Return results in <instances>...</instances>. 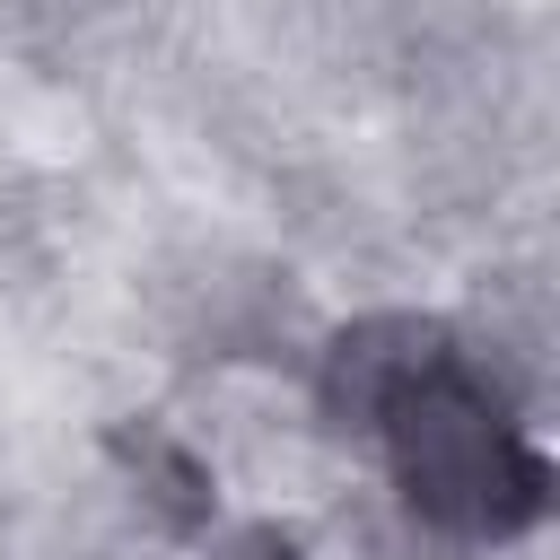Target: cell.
Listing matches in <instances>:
<instances>
[{
  "label": "cell",
  "instance_id": "6da1fadb",
  "mask_svg": "<svg viewBox=\"0 0 560 560\" xmlns=\"http://www.w3.org/2000/svg\"><path fill=\"white\" fill-rule=\"evenodd\" d=\"M341 368H350V411L376 438L411 516L464 542H508L551 516L560 472L534 455L508 402L464 368V350H446L420 324H385L341 341Z\"/></svg>",
  "mask_w": 560,
  "mask_h": 560
}]
</instances>
